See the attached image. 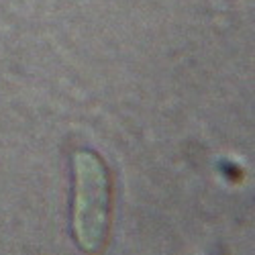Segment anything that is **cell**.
Here are the masks:
<instances>
[{"label":"cell","mask_w":255,"mask_h":255,"mask_svg":"<svg viewBox=\"0 0 255 255\" xmlns=\"http://www.w3.org/2000/svg\"><path fill=\"white\" fill-rule=\"evenodd\" d=\"M113 188L109 167L90 149L74 153V202L72 229L78 247L98 255L104 251L111 233Z\"/></svg>","instance_id":"1"}]
</instances>
